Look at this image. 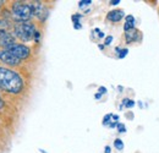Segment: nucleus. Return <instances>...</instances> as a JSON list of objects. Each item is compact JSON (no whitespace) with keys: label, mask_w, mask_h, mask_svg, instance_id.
Returning a JSON list of instances; mask_svg holds the SVG:
<instances>
[{"label":"nucleus","mask_w":159,"mask_h":153,"mask_svg":"<svg viewBox=\"0 0 159 153\" xmlns=\"http://www.w3.org/2000/svg\"><path fill=\"white\" fill-rule=\"evenodd\" d=\"M25 88V81L15 69L0 66V91L6 95L17 96Z\"/></svg>","instance_id":"nucleus-1"},{"label":"nucleus","mask_w":159,"mask_h":153,"mask_svg":"<svg viewBox=\"0 0 159 153\" xmlns=\"http://www.w3.org/2000/svg\"><path fill=\"white\" fill-rule=\"evenodd\" d=\"M36 32H37L36 26L31 21L15 22L14 27H12V33H14L15 38L21 40V42H23V43L33 40Z\"/></svg>","instance_id":"nucleus-2"},{"label":"nucleus","mask_w":159,"mask_h":153,"mask_svg":"<svg viewBox=\"0 0 159 153\" xmlns=\"http://www.w3.org/2000/svg\"><path fill=\"white\" fill-rule=\"evenodd\" d=\"M10 14L14 23L15 22H23V21H30L33 17V11H32V5L23 2V1H14L11 4Z\"/></svg>","instance_id":"nucleus-3"},{"label":"nucleus","mask_w":159,"mask_h":153,"mask_svg":"<svg viewBox=\"0 0 159 153\" xmlns=\"http://www.w3.org/2000/svg\"><path fill=\"white\" fill-rule=\"evenodd\" d=\"M0 63H2V66L15 69L21 65V61L19 58H16L9 49H1L0 50Z\"/></svg>","instance_id":"nucleus-4"},{"label":"nucleus","mask_w":159,"mask_h":153,"mask_svg":"<svg viewBox=\"0 0 159 153\" xmlns=\"http://www.w3.org/2000/svg\"><path fill=\"white\" fill-rule=\"evenodd\" d=\"M9 50L16 58H19L21 61L26 60L27 58L31 55V49L27 45H25L23 43H15L14 45H11L9 48Z\"/></svg>","instance_id":"nucleus-5"},{"label":"nucleus","mask_w":159,"mask_h":153,"mask_svg":"<svg viewBox=\"0 0 159 153\" xmlns=\"http://www.w3.org/2000/svg\"><path fill=\"white\" fill-rule=\"evenodd\" d=\"M31 5H32L33 16H36L40 22H44L49 15V10L47 9V6L40 1H33Z\"/></svg>","instance_id":"nucleus-6"},{"label":"nucleus","mask_w":159,"mask_h":153,"mask_svg":"<svg viewBox=\"0 0 159 153\" xmlns=\"http://www.w3.org/2000/svg\"><path fill=\"white\" fill-rule=\"evenodd\" d=\"M15 43H16V38L11 31H1L0 32V48L9 49Z\"/></svg>","instance_id":"nucleus-7"},{"label":"nucleus","mask_w":159,"mask_h":153,"mask_svg":"<svg viewBox=\"0 0 159 153\" xmlns=\"http://www.w3.org/2000/svg\"><path fill=\"white\" fill-rule=\"evenodd\" d=\"M124 16H125V14H124L122 10H111V11L108 12L107 20H109L111 22H119L124 19Z\"/></svg>","instance_id":"nucleus-8"},{"label":"nucleus","mask_w":159,"mask_h":153,"mask_svg":"<svg viewBox=\"0 0 159 153\" xmlns=\"http://www.w3.org/2000/svg\"><path fill=\"white\" fill-rule=\"evenodd\" d=\"M135 28V17L132 15H127L125 17V25H124V31L129 32Z\"/></svg>","instance_id":"nucleus-9"},{"label":"nucleus","mask_w":159,"mask_h":153,"mask_svg":"<svg viewBox=\"0 0 159 153\" xmlns=\"http://www.w3.org/2000/svg\"><path fill=\"white\" fill-rule=\"evenodd\" d=\"M12 27H14V23H11V21H7L2 17L0 19V32L1 31H10V30H12Z\"/></svg>","instance_id":"nucleus-10"},{"label":"nucleus","mask_w":159,"mask_h":153,"mask_svg":"<svg viewBox=\"0 0 159 153\" xmlns=\"http://www.w3.org/2000/svg\"><path fill=\"white\" fill-rule=\"evenodd\" d=\"M139 33V31L136 30V28H134V30H131V31H129V32H125V38L127 40V43H132V42H135L136 40V35Z\"/></svg>","instance_id":"nucleus-11"},{"label":"nucleus","mask_w":159,"mask_h":153,"mask_svg":"<svg viewBox=\"0 0 159 153\" xmlns=\"http://www.w3.org/2000/svg\"><path fill=\"white\" fill-rule=\"evenodd\" d=\"M122 105H125L126 108H132V107L135 105V100H131V99H129V98H125V99L122 100Z\"/></svg>","instance_id":"nucleus-12"},{"label":"nucleus","mask_w":159,"mask_h":153,"mask_svg":"<svg viewBox=\"0 0 159 153\" xmlns=\"http://www.w3.org/2000/svg\"><path fill=\"white\" fill-rule=\"evenodd\" d=\"M114 147H115L116 150H119V151H122V150H124V142H122L120 138H116V140L114 141Z\"/></svg>","instance_id":"nucleus-13"},{"label":"nucleus","mask_w":159,"mask_h":153,"mask_svg":"<svg viewBox=\"0 0 159 153\" xmlns=\"http://www.w3.org/2000/svg\"><path fill=\"white\" fill-rule=\"evenodd\" d=\"M116 53H118V57L119 59H122V58H125L127 55V53H129V50L127 49H120V48H116Z\"/></svg>","instance_id":"nucleus-14"},{"label":"nucleus","mask_w":159,"mask_h":153,"mask_svg":"<svg viewBox=\"0 0 159 153\" xmlns=\"http://www.w3.org/2000/svg\"><path fill=\"white\" fill-rule=\"evenodd\" d=\"M91 4H92V0H82L79 2V6L81 9H83L84 6H89Z\"/></svg>","instance_id":"nucleus-15"},{"label":"nucleus","mask_w":159,"mask_h":153,"mask_svg":"<svg viewBox=\"0 0 159 153\" xmlns=\"http://www.w3.org/2000/svg\"><path fill=\"white\" fill-rule=\"evenodd\" d=\"M116 128H118V131H119V132H121V134H124V132H126V126H125L124 124H120V123H119Z\"/></svg>","instance_id":"nucleus-16"},{"label":"nucleus","mask_w":159,"mask_h":153,"mask_svg":"<svg viewBox=\"0 0 159 153\" xmlns=\"http://www.w3.org/2000/svg\"><path fill=\"white\" fill-rule=\"evenodd\" d=\"M111 42H113V36H108L104 39V45H110Z\"/></svg>","instance_id":"nucleus-17"},{"label":"nucleus","mask_w":159,"mask_h":153,"mask_svg":"<svg viewBox=\"0 0 159 153\" xmlns=\"http://www.w3.org/2000/svg\"><path fill=\"white\" fill-rule=\"evenodd\" d=\"M81 17H82L81 15L76 14V15H72V17H71V19H72V22H74V23H79V22H80V19H81Z\"/></svg>","instance_id":"nucleus-18"},{"label":"nucleus","mask_w":159,"mask_h":153,"mask_svg":"<svg viewBox=\"0 0 159 153\" xmlns=\"http://www.w3.org/2000/svg\"><path fill=\"white\" fill-rule=\"evenodd\" d=\"M93 32H96V33L98 35V37H99V38H103V37H104V33H103V32L100 31L99 28H96V30H94Z\"/></svg>","instance_id":"nucleus-19"},{"label":"nucleus","mask_w":159,"mask_h":153,"mask_svg":"<svg viewBox=\"0 0 159 153\" xmlns=\"http://www.w3.org/2000/svg\"><path fill=\"white\" fill-rule=\"evenodd\" d=\"M98 93H99L100 96H102V95H105V93H107V88H105V87H99V88H98Z\"/></svg>","instance_id":"nucleus-20"},{"label":"nucleus","mask_w":159,"mask_h":153,"mask_svg":"<svg viewBox=\"0 0 159 153\" xmlns=\"http://www.w3.org/2000/svg\"><path fill=\"white\" fill-rule=\"evenodd\" d=\"M4 107H5V102H4V99H2L1 96H0V110H2Z\"/></svg>","instance_id":"nucleus-21"},{"label":"nucleus","mask_w":159,"mask_h":153,"mask_svg":"<svg viewBox=\"0 0 159 153\" xmlns=\"http://www.w3.org/2000/svg\"><path fill=\"white\" fill-rule=\"evenodd\" d=\"M74 27H75V30H80V28H82V25L81 23H74Z\"/></svg>","instance_id":"nucleus-22"},{"label":"nucleus","mask_w":159,"mask_h":153,"mask_svg":"<svg viewBox=\"0 0 159 153\" xmlns=\"http://www.w3.org/2000/svg\"><path fill=\"white\" fill-rule=\"evenodd\" d=\"M119 2H120V0H113V1H110L111 5H118Z\"/></svg>","instance_id":"nucleus-23"},{"label":"nucleus","mask_w":159,"mask_h":153,"mask_svg":"<svg viewBox=\"0 0 159 153\" xmlns=\"http://www.w3.org/2000/svg\"><path fill=\"white\" fill-rule=\"evenodd\" d=\"M104 153H110V147H109V146H107V147H105V150H104Z\"/></svg>","instance_id":"nucleus-24"},{"label":"nucleus","mask_w":159,"mask_h":153,"mask_svg":"<svg viewBox=\"0 0 159 153\" xmlns=\"http://www.w3.org/2000/svg\"><path fill=\"white\" fill-rule=\"evenodd\" d=\"M5 5V1H2V0H0V10H1V7Z\"/></svg>","instance_id":"nucleus-25"},{"label":"nucleus","mask_w":159,"mask_h":153,"mask_svg":"<svg viewBox=\"0 0 159 153\" xmlns=\"http://www.w3.org/2000/svg\"><path fill=\"white\" fill-rule=\"evenodd\" d=\"M94 97H96V99H99V98H100V97H102V96H100L99 93H97V95H96V96H94Z\"/></svg>","instance_id":"nucleus-26"}]
</instances>
